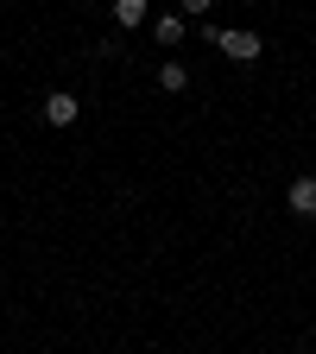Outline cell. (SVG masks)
<instances>
[{
  "label": "cell",
  "instance_id": "6da1fadb",
  "mask_svg": "<svg viewBox=\"0 0 316 354\" xmlns=\"http://www.w3.org/2000/svg\"><path fill=\"white\" fill-rule=\"evenodd\" d=\"M215 51H228L234 64H253V57H259V38H253V32H228V26H221V32H215Z\"/></svg>",
  "mask_w": 316,
  "mask_h": 354
},
{
  "label": "cell",
  "instance_id": "7a4b0ae2",
  "mask_svg": "<svg viewBox=\"0 0 316 354\" xmlns=\"http://www.w3.org/2000/svg\"><path fill=\"white\" fill-rule=\"evenodd\" d=\"M285 203H291V215H316V171H310V177H291Z\"/></svg>",
  "mask_w": 316,
  "mask_h": 354
},
{
  "label": "cell",
  "instance_id": "3957f363",
  "mask_svg": "<svg viewBox=\"0 0 316 354\" xmlns=\"http://www.w3.org/2000/svg\"><path fill=\"white\" fill-rule=\"evenodd\" d=\"M38 114H44V127H70L76 120V95H44Z\"/></svg>",
  "mask_w": 316,
  "mask_h": 354
},
{
  "label": "cell",
  "instance_id": "277c9868",
  "mask_svg": "<svg viewBox=\"0 0 316 354\" xmlns=\"http://www.w3.org/2000/svg\"><path fill=\"white\" fill-rule=\"evenodd\" d=\"M152 38L158 44H177V38H184V13H158L152 19Z\"/></svg>",
  "mask_w": 316,
  "mask_h": 354
},
{
  "label": "cell",
  "instance_id": "5b68a950",
  "mask_svg": "<svg viewBox=\"0 0 316 354\" xmlns=\"http://www.w3.org/2000/svg\"><path fill=\"white\" fill-rule=\"evenodd\" d=\"M146 13H152V0H114V19L120 26H146Z\"/></svg>",
  "mask_w": 316,
  "mask_h": 354
},
{
  "label": "cell",
  "instance_id": "8992f818",
  "mask_svg": "<svg viewBox=\"0 0 316 354\" xmlns=\"http://www.w3.org/2000/svg\"><path fill=\"white\" fill-rule=\"evenodd\" d=\"M158 88H165V95H184V88H190V70L184 64H165L158 70Z\"/></svg>",
  "mask_w": 316,
  "mask_h": 354
},
{
  "label": "cell",
  "instance_id": "52a82bcc",
  "mask_svg": "<svg viewBox=\"0 0 316 354\" xmlns=\"http://www.w3.org/2000/svg\"><path fill=\"white\" fill-rule=\"evenodd\" d=\"M177 7H184V13H209V7H215V0H177Z\"/></svg>",
  "mask_w": 316,
  "mask_h": 354
}]
</instances>
